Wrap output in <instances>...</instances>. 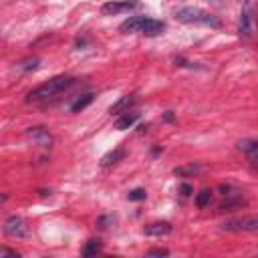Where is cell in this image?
<instances>
[{
	"mask_svg": "<svg viewBox=\"0 0 258 258\" xmlns=\"http://www.w3.org/2000/svg\"><path fill=\"white\" fill-rule=\"evenodd\" d=\"M73 83H75V79H73V77H69V75L52 77V79H48L46 83H42V85H38L36 89H32V91L26 95V101H28V103H38V101L52 99L54 95H58V93L67 91Z\"/></svg>",
	"mask_w": 258,
	"mask_h": 258,
	"instance_id": "cell-1",
	"label": "cell"
},
{
	"mask_svg": "<svg viewBox=\"0 0 258 258\" xmlns=\"http://www.w3.org/2000/svg\"><path fill=\"white\" fill-rule=\"evenodd\" d=\"M173 16H175V20H179L183 24H202V26L220 28V20L214 14H210L198 6H181L173 12Z\"/></svg>",
	"mask_w": 258,
	"mask_h": 258,
	"instance_id": "cell-2",
	"label": "cell"
},
{
	"mask_svg": "<svg viewBox=\"0 0 258 258\" xmlns=\"http://www.w3.org/2000/svg\"><path fill=\"white\" fill-rule=\"evenodd\" d=\"M222 230H226V232H258V214L228 218L222 222Z\"/></svg>",
	"mask_w": 258,
	"mask_h": 258,
	"instance_id": "cell-3",
	"label": "cell"
},
{
	"mask_svg": "<svg viewBox=\"0 0 258 258\" xmlns=\"http://www.w3.org/2000/svg\"><path fill=\"white\" fill-rule=\"evenodd\" d=\"M141 4L137 0H113V2H105L101 6V12L105 16H117L121 12H129V10H135L139 8Z\"/></svg>",
	"mask_w": 258,
	"mask_h": 258,
	"instance_id": "cell-4",
	"label": "cell"
},
{
	"mask_svg": "<svg viewBox=\"0 0 258 258\" xmlns=\"http://www.w3.org/2000/svg\"><path fill=\"white\" fill-rule=\"evenodd\" d=\"M4 234L8 238H26L28 236V228H26L24 218H20V216L6 218V222H4Z\"/></svg>",
	"mask_w": 258,
	"mask_h": 258,
	"instance_id": "cell-5",
	"label": "cell"
},
{
	"mask_svg": "<svg viewBox=\"0 0 258 258\" xmlns=\"http://www.w3.org/2000/svg\"><path fill=\"white\" fill-rule=\"evenodd\" d=\"M236 145H238V149L246 155L248 163H250L254 169H258V139H252V137L240 139Z\"/></svg>",
	"mask_w": 258,
	"mask_h": 258,
	"instance_id": "cell-6",
	"label": "cell"
},
{
	"mask_svg": "<svg viewBox=\"0 0 258 258\" xmlns=\"http://www.w3.org/2000/svg\"><path fill=\"white\" fill-rule=\"evenodd\" d=\"M250 32H252V12H250V4L244 2L240 10V18H238V34L242 38H248Z\"/></svg>",
	"mask_w": 258,
	"mask_h": 258,
	"instance_id": "cell-7",
	"label": "cell"
},
{
	"mask_svg": "<svg viewBox=\"0 0 258 258\" xmlns=\"http://www.w3.org/2000/svg\"><path fill=\"white\" fill-rule=\"evenodd\" d=\"M26 133H28V137H30L38 147H50V145H52V135H50L48 129H44V127H30Z\"/></svg>",
	"mask_w": 258,
	"mask_h": 258,
	"instance_id": "cell-8",
	"label": "cell"
},
{
	"mask_svg": "<svg viewBox=\"0 0 258 258\" xmlns=\"http://www.w3.org/2000/svg\"><path fill=\"white\" fill-rule=\"evenodd\" d=\"M143 22H145V16H129V18L119 26V30L125 32V34L141 32V30H143Z\"/></svg>",
	"mask_w": 258,
	"mask_h": 258,
	"instance_id": "cell-9",
	"label": "cell"
},
{
	"mask_svg": "<svg viewBox=\"0 0 258 258\" xmlns=\"http://www.w3.org/2000/svg\"><path fill=\"white\" fill-rule=\"evenodd\" d=\"M171 232V224L169 222H155V224H149L143 228V234L145 236H167Z\"/></svg>",
	"mask_w": 258,
	"mask_h": 258,
	"instance_id": "cell-10",
	"label": "cell"
},
{
	"mask_svg": "<svg viewBox=\"0 0 258 258\" xmlns=\"http://www.w3.org/2000/svg\"><path fill=\"white\" fill-rule=\"evenodd\" d=\"M135 103V97L133 95H125V97H121L109 111H111V115H123V113H127L129 111V107Z\"/></svg>",
	"mask_w": 258,
	"mask_h": 258,
	"instance_id": "cell-11",
	"label": "cell"
},
{
	"mask_svg": "<svg viewBox=\"0 0 258 258\" xmlns=\"http://www.w3.org/2000/svg\"><path fill=\"white\" fill-rule=\"evenodd\" d=\"M139 119V115L137 113H123V115H119V119L115 121V129H119V131H123V129H129V127H133L135 125V121Z\"/></svg>",
	"mask_w": 258,
	"mask_h": 258,
	"instance_id": "cell-12",
	"label": "cell"
},
{
	"mask_svg": "<svg viewBox=\"0 0 258 258\" xmlns=\"http://www.w3.org/2000/svg\"><path fill=\"white\" fill-rule=\"evenodd\" d=\"M163 30V22L161 20H155V18H145V22H143V34H147V36H155V34H159Z\"/></svg>",
	"mask_w": 258,
	"mask_h": 258,
	"instance_id": "cell-13",
	"label": "cell"
},
{
	"mask_svg": "<svg viewBox=\"0 0 258 258\" xmlns=\"http://www.w3.org/2000/svg\"><path fill=\"white\" fill-rule=\"evenodd\" d=\"M123 155H125V151L121 149V147H117L115 151H109L103 159H101V165L103 167H109V165H115V163H119L121 159H123Z\"/></svg>",
	"mask_w": 258,
	"mask_h": 258,
	"instance_id": "cell-14",
	"label": "cell"
},
{
	"mask_svg": "<svg viewBox=\"0 0 258 258\" xmlns=\"http://www.w3.org/2000/svg\"><path fill=\"white\" fill-rule=\"evenodd\" d=\"M38 64H40V58H24V60H20L18 64H16V69L18 71H36L38 69Z\"/></svg>",
	"mask_w": 258,
	"mask_h": 258,
	"instance_id": "cell-15",
	"label": "cell"
},
{
	"mask_svg": "<svg viewBox=\"0 0 258 258\" xmlns=\"http://www.w3.org/2000/svg\"><path fill=\"white\" fill-rule=\"evenodd\" d=\"M91 101H93V95H91V93H87V95L79 97V99H77V101L71 105V111H73V113H77V111H83V109H85V107H87Z\"/></svg>",
	"mask_w": 258,
	"mask_h": 258,
	"instance_id": "cell-16",
	"label": "cell"
},
{
	"mask_svg": "<svg viewBox=\"0 0 258 258\" xmlns=\"http://www.w3.org/2000/svg\"><path fill=\"white\" fill-rule=\"evenodd\" d=\"M198 171H202V165H198V163H189L185 167H175L173 169L175 175H189V173H198Z\"/></svg>",
	"mask_w": 258,
	"mask_h": 258,
	"instance_id": "cell-17",
	"label": "cell"
},
{
	"mask_svg": "<svg viewBox=\"0 0 258 258\" xmlns=\"http://www.w3.org/2000/svg\"><path fill=\"white\" fill-rule=\"evenodd\" d=\"M210 198H212V191H210V189H202V191L198 194V198H196V206H198V208H206L208 202H210Z\"/></svg>",
	"mask_w": 258,
	"mask_h": 258,
	"instance_id": "cell-18",
	"label": "cell"
},
{
	"mask_svg": "<svg viewBox=\"0 0 258 258\" xmlns=\"http://www.w3.org/2000/svg\"><path fill=\"white\" fill-rule=\"evenodd\" d=\"M145 189H141V187H137V189H131L129 194H127V198L131 200V202H139V200H145Z\"/></svg>",
	"mask_w": 258,
	"mask_h": 258,
	"instance_id": "cell-19",
	"label": "cell"
},
{
	"mask_svg": "<svg viewBox=\"0 0 258 258\" xmlns=\"http://www.w3.org/2000/svg\"><path fill=\"white\" fill-rule=\"evenodd\" d=\"M99 252V240H89V244H87V248L83 250V254L85 256H93V254H97Z\"/></svg>",
	"mask_w": 258,
	"mask_h": 258,
	"instance_id": "cell-20",
	"label": "cell"
},
{
	"mask_svg": "<svg viewBox=\"0 0 258 258\" xmlns=\"http://www.w3.org/2000/svg\"><path fill=\"white\" fill-rule=\"evenodd\" d=\"M8 256H12V258H18V252H14V250H8V248H0V258H8Z\"/></svg>",
	"mask_w": 258,
	"mask_h": 258,
	"instance_id": "cell-21",
	"label": "cell"
},
{
	"mask_svg": "<svg viewBox=\"0 0 258 258\" xmlns=\"http://www.w3.org/2000/svg\"><path fill=\"white\" fill-rule=\"evenodd\" d=\"M169 252L165 250V248H155V250H149L147 252V256H167Z\"/></svg>",
	"mask_w": 258,
	"mask_h": 258,
	"instance_id": "cell-22",
	"label": "cell"
},
{
	"mask_svg": "<svg viewBox=\"0 0 258 258\" xmlns=\"http://www.w3.org/2000/svg\"><path fill=\"white\" fill-rule=\"evenodd\" d=\"M179 189H181V191H183V196H187V194H189V191H191V187H189V185H187V183H183V185H181V187H179Z\"/></svg>",
	"mask_w": 258,
	"mask_h": 258,
	"instance_id": "cell-23",
	"label": "cell"
},
{
	"mask_svg": "<svg viewBox=\"0 0 258 258\" xmlns=\"http://www.w3.org/2000/svg\"><path fill=\"white\" fill-rule=\"evenodd\" d=\"M212 2H214V4H222L224 0H212Z\"/></svg>",
	"mask_w": 258,
	"mask_h": 258,
	"instance_id": "cell-24",
	"label": "cell"
},
{
	"mask_svg": "<svg viewBox=\"0 0 258 258\" xmlns=\"http://www.w3.org/2000/svg\"><path fill=\"white\" fill-rule=\"evenodd\" d=\"M256 24H258V12H256Z\"/></svg>",
	"mask_w": 258,
	"mask_h": 258,
	"instance_id": "cell-25",
	"label": "cell"
}]
</instances>
